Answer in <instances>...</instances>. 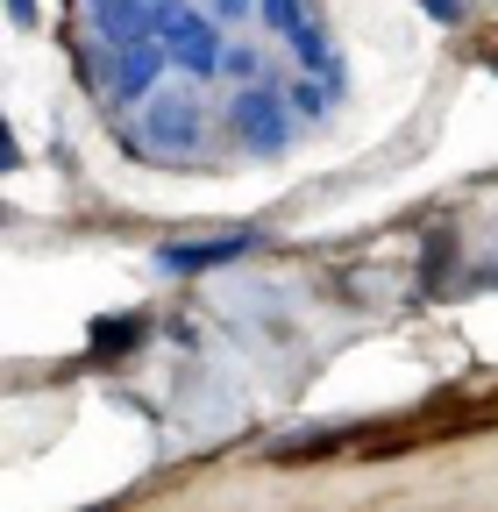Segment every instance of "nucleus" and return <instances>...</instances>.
Here are the masks:
<instances>
[{
	"label": "nucleus",
	"instance_id": "f257e3e1",
	"mask_svg": "<svg viewBox=\"0 0 498 512\" xmlns=\"http://www.w3.org/2000/svg\"><path fill=\"white\" fill-rule=\"evenodd\" d=\"M427 8H434V15H456V0H427Z\"/></svg>",
	"mask_w": 498,
	"mask_h": 512
}]
</instances>
